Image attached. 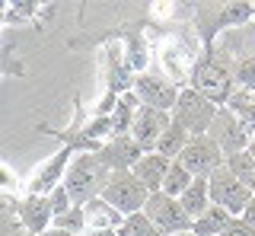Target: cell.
Returning <instances> with one entry per match:
<instances>
[{
    "instance_id": "cell-12",
    "label": "cell",
    "mask_w": 255,
    "mask_h": 236,
    "mask_svg": "<svg viewBox=\"0 0 255 236\" xmlns=\"http://www.w3.org/2000/svg\"><path fill=\"white\" fill-rule=\"evenodd\" d=\"M67 166H70V153H67V150H61L58 156H51V160H48L45 166L35 172V179H32V185H29L32 195H42V198H48V195H51L54 188L64 182Z\"/></svg>"
},
{
    "instance_id": "cell-23",
    "label": "cell",
    "mask_w": 255,
    "mask_h": 236,
    "mask_svg": "<svg viewBox=\"0 0 255 236\" xmlns=\"http://www.w3.org/2000/svg\"><path fill=\"white\" fill-rule=\"evenodd\" d=\"M48 208H51V214H54V220H58V217H64V214H67L70 208H77V204L70 201L67 188H64V185H58V188H54L51 195H48Z\"/></svg>"
},
{
    "instance_id": "cell-31",
    "label": "cell",
    "mask_w": 255,
    "mask_h": 236,
    "mask_svg": "<svg viewBox=\"0 0 255 236\" xmlns=\"http://www.w3.org/2000/svg\"><path fill=\"white\" fill-rule=\"evenodd\" d=\"M42 236H77V233H67V230H61V227H48Z\"/></svg>"
},
{
    "instance_id": "cell-22",
    "label": "cell",
    "mask_w": 255,
    "mask_h": 236,
    "mask_svg": "<svg viewBox=\"0 0 255 236\" xmlns=\"http://www.w3.org/2000/svg\"><path fill=\"white\" fill-rule=\"evenodd\" d=\"M118 236H163L156 230L153 224H150V217L143 214H131V217H125V224L118 227Z\"/></svg>"
},
{
    "instance_id": "cell-26",
    "label": "cell",
    "mask_w": 255,
    "mask_h": 236,
    "mask_svg": "<svg viewBox=\"0 0 255 236\" xmlns=\"http://www.w3.org/2000/svg\"><path fill=\"white\" fill-rule=\"evenodd\" d=\"M249 19V3H233L223 10V22H243Z\"/></svg>"
},
{
    "instance_id": "cell-8",
    "label": "cell",
    "mask_w": 255,
    "mask_h": 236,
    "mask_svg": "<svg viewBox=\"0 0 255 236\" xmlns=\"http://www.w3.org/2000/svg\"><path fill=\"white\" fill-rule=\"evenodd\" d=\"M207 137H211L227 156L249 150V144H252L249 134H246V124L239 121V118L230 112V109H220V112H217V118H214V124H211V131H207Z\"/></svg>"
},
{
    "instance_id": "cell-17",
    "label": "cell",
    "mask_w": 255,
    "mask_h": 236,
    "mask_svg": "<svg viewBox=\"0 0 255 236\" xmlns=\"http://www.w3.org/2000/svg\"><path fill=\"white\" fill-rule=\"evenodd\" d=\"M230 224H233V214L223 211V208H217V204H211L207 214L195 220L191 233H195V236H223V230H227Z\"/></svg>"
},
{
    "instance_id": "cell-19",
    "label": "cell",
    "mask_w": 255,
    "mask_h": 236,
    "mask_svg": "<svg viewBox=\"0 0 255 236\" xmlns=\"http://www.w3.org/2000/svg\"><path fill=\"white\" fill-rule=\"evenodd\" d=\"M159 61H163L166 67V80L169 83H182L185 80V54L175 42H166L163 48H159Z\"/></svg>"
},
{
    "instance_id": "cell-15",
    "label": "cell",
    "mask_w": 255,
    "mask_h": 236,
    "mask_svg": "<svg viewBox=\"0 0 255 236\" xmlns=\"http://www.w3.org/2000/svg\"><path fill=\"white\" fill-rule=\"evenodd\" d=\"M179 204H182V211H185L191 220L204 217L207 208H211V188H207V179H195V182L188 185V192L179 198Z\"/></svg>"
},
{
    "instance_id": "cell-14",
    "label": "cell",
    "mask_w": 255,
    "mask_h": 236,
    "mask_svg": "<svg viewBox=\"0 0 255 236\" xmlns=\"http://www.w3.org/2000/svg\"><path fill=\"white\" fill-rule=\"evenodd\" d=\"M175 160H166V156H159V153H143L140 160H137V166H134L131 172L140 179L143 185L150 188V192H163V182H166V172H169Z\"/></svg>"
},
{
    "instance_id": "cell-5",
    "label": "cell",
    "mask_w": 255,
    "mask_h": 236,
    "mask_svg": "<svg viewBox=\"0 0 255 236\" xmlns=\"http://www.w3.org/2000/svg\"><path fill=\"white\" fill-rule=\"evenodd\" d=\"M143 214L150 217V224H153L163 236L188 233L191 227H195V220H191L185 211H182V204L175 201V198H169V195H163V192L150 195V201H147V208H143Z\"/></svg>"
},
{
    "instance_id": "cell-4",
    "label": "cell",
    "mask_w": 255,
    "mask_h": 236,
    "mask_svg": "<svg viewBox=\"0 0 255 236\" xmlns=\"http://www.w3.org/2000/svg\"><path fill=\"white\" fill-rule=\"evenodd\" d=\"M207 188H211V204H217V208H223V211H230V214H243L246 211V204L252 201V188H246L239 179L233 176V172L227 169V163L214 172L211 179H207Z\"/></svg>"
},
{
    "instance_id": "cell-30",
    "label": "cell",
    "mask_w": 255,
    "mask_h": 236,
    "mask_svg": "<svg viewBox=\"0 0 255 236\" xmlns=\"http://www.w3.org/2000/svg\"><path fill=\"white\" fill-rule=\"evenodd\" d=\"M172 13V3H156L153 6V16H169Z\"/></svg>"
},
{
    "instance_id": "cell-27",
    "label": "cell",
    "mask_w": 255,
    "mask_h": 236,
    "mask_svg": "<svg viewBox=\"0 0 255 236\" xmlns=\"http://www.w3.org/2000/svg\"><path fill=\"white\" fill-rule=\"evenodd\" d=\"M223 236H255V230H252L249 224H246L243 217H239V220L233 217V224H230L227 230H223Z\"/></svg>"
},
{
    "instance_id": "cell-21",
    "label": "cell",
    "mask_w": 255,
    "mask_h": 236,
    "mask_svg": "<svg viewBox=\"0 0 255 236\" xmlns=\"http://www.w3.org/2000/svg\"><path fill=\"white\" fill-rule=\"evenodd\" d=\"M227 169L233 172V176H236L246 188H252V192H255V160L249 156V150L227 156Z\"/></svg>"
},
{
    "instance_id": "cell-6",
    "label": "cell",
    "mask_w": 255,
    "mask_h": 236,
    "mask_svg": "<svg viewBox=\"0 0 255 236\" xmlns=\"http://www.w3.org/2000/svg\"><path fill=\"white\" fill-rule=\"evenodd\" d=\"M179 163L185 166L195 179H211L223 163H227V153L214 144L211 137H191V144L182 150Z\"/></svg>"
},
{
    "instance_id": "cell-18",
    "label": "cell",
    "mask_w": 255,
    "mask_h": 236,
    "mask_svg": "<svg viewBox=\"0 0 255 236\" xmlns=\"http://www.w3.org/2000/svg\"><path fill=\"white\" fill-rule=\"evenodd\" d=\"M191 144V134L185 128H182V124H169V128L163 131V137H159V144H156V153L159 156H166V160H179L182 156V150H185V147Z\"/></svg>"
},
{
    "instance_id": "cell-20",
    "label": "cell",
    "mask_w": 255,
    "mask_h": 236,
    "mask_svg": "<svg viewBox=\"0 0 255 236\" xmlns=\"http://www.w3.org/2000/svg\"><path fill=\"white\" fill-rule=\"evenodd\" d=\"M191 182H195V176H191V172H188L185 166H182L179 160H175L172 166H169V172H166V182H163V195H169V198H175V201H179L182 195L188 192V185H191Z\"/></svg>"
},
{
    "instance_id": "cell-28",
    "label": "cell",
    "mask_w": 255,
    "mask_h": 236,
    "mask_svg": "<svg viewBox=\"0 0 255 236\" xmlns=\"http://www.w3.org/2000/svg\"><path fill=\"white\" fill-rule=\"evenodd\" d=\"M243 220H246V224H249L252 230H255V195H252V201L246 204V211H243Z\"/></svg>"
},
{
    "instance_id": "cell-1",
    "label": "cell",
    "mask_w": 255,
    "mask_h": 236,
    "mask_svg": "<svg viewBox=\"0 0 255 236\" xmlns=\"http://www.w3.org/2000/svg\"><path fill=\"white\" fill-rule=\"evenodd\" d=\"M112 179V169L102 163L99 153H77L74 160H70L67 166V176H64V188H67L70 201L77 204V208H83V204H90L93 198H99L102 192H106Z\"/></svg>"
},
{
    "instance_id": "cell-9",
    "label": "cell",
    "mask_w": 255,
    "mask_h": 236,
    "mask_svg": "<svg viewBox=\"0 0 255 236\" xmlns=\"http://www.w3.org/2000/svg\"><path fill=\"white\" fill-rule=\"evenodd\" d=\"M230 70L220 67L217 61H201V64L195 67V74H191V90L201 93L204 99L211 102H223L230 99Z\"/></svg>"
},
{
    "instance_id": "cell-33",
    "label": "cell",
    "mask_w": 255,
    "mask_h": 236,
    "mask_svg": "<svg viewBox=\"0 0 255 236\" xmlns=\"http://www.w3.org/2000/svg\"><path fill=\"white\" fill-rule=\"evenodd\" d=\"M249 156H252V160H255V140H252V144H249Z\"/></svg>"
},
{
    "instance_id": "cell-13",
    "label": "cell",
    "mask_w": 255,
    "mask_h": 236,
    "mask_svg": "<svg viewBox=\"0 0 255 236\" xmlns=\"http://www.w3.org/2000/svg\"><path fill=\"white\" fill-rule=\"evenodd\" d=\"M83 217H86V230H102V233H118V227L125 224V214H118L102 195L93 198L90 204H83Z\"/></svg>"
},
{
    "instance_id": "cell-10",
    "label": "cell",
    "mask_w": 255,
    "mask_h": 236,
    "mask_svg": "<svg viewBox=\"0 0 255 236\" xmlns=\"http://www.w3.org/2000/svg\"><path fill=\"white\" fill-rule=\"evenodd\" d=\"M179 93L175 83L163 80V77H153V74H140L134 80V96L140 99V106H150V109H163V112H172L175 102H179Z\"/></svg>"
},
{
    "instance_id": "cell-11",
    "label": "cell",
    "mask_w": 255,
    "mask_h": 236,
    "mask_svg": "<svg viewBox=\"0 0 255 236\" xmlns=\"http://www.w3.org/2000/svg\"><path fill=\"white\" fill-rule=\"evenodd\" d=\"M99 156H102V163H106L112 172H131L134 166H137V160L143 156V150L134 144V137L128 134V137H112V144Z\"/></svg>"
},
{
    "instance_id": "cell-29",
    "label": "cell",
    "mask_w": 255,
    "mask_h": 236,
    "mask_svg": "<svg viewBox=\"0 0 255 236\" xmlns=\"http://www.w3.org/2000/svg\"><path fill=\"white\" fill-rule=\"evenodd\" d=\"M0 188H13V176L6 166H0Z\"/></svg>"
},
{
    "instance_id": "cell-3",
    "label": "cell",
    "mask_w": 255,
    "mask_h": 236,
    "mask_svg": "<svg viewBox=\"0 0 255 236\" xmlns=\"http://www.w3.org/2000/svg\"><path fill=\"white\" fill-rule=\"evenodd\" d=\"M217 112H220V109L214 106L211 99H204L201 93L182 90V93H179V102H175V109H172V121L182 124L188 134H198V137H201L204 131H211V124H214V118H217Z\"/></svg>"
},
{
    "instance_id": "cell-24",
    "label": "cell",
    "mask_w": 255,
    "mask_h": 236,
    "mask_svg": "<svg viewBox=\"0 0 255 236\" xmlns=\"http://www.w3.org/2000/svg\"><path fill=\"white\" fill-rule=\"evenodd\" d=\"M54 227H61V230H67V233H80L86 227V217H83V208H70L64 217L54 220Z\"/></svg>"
},
{
    "instance_id": "cell-25",
    "label": "cell",
    "mask_w": 255,
    "mask_h": 236,
    "mask_svg": "<svg viewBox=\"0 0 255 236\" xmlns=\"http://www.w3.org/2000/svg\"><path fill=\"white\" fill-rule=\"evenodd\" d=\"M236 80L243 83L249 93H255V58H243L236 64Z\"/></svg>"
},
{
    "instance_id": "cell-2",
    "label": "cell",
    "mask_w": 255,
    "mask_h": 236,
    "mask_svg": "<svg viewBox=\"0 0 255 236\" xmlns=\"http://www.w3.org/2000/svg\"><path fill=\"white\" fill-rule=\"evenodd\" d=\"M150 195H153V192H150V188L143 185L134 172H112V179H109L106 192H102V198H106L118 214L131 217V214H140V211L147 208Z\"/></svg>"
},
{
    "instance_id": "cell-7",
    "label": "cell",
    "mask_w": 255,
    "mask_h": 236,
    "mask_svg": "<svg viewBox=\"0 0 255 236\" xmlns=\"http://www.w3.org/2000/svg\"><path fill=\"white\" fill-rule=\"evenodd\" d=\"M169 124H172V112L140 106L137 118H134V124H131V137L143 153H156V144H159V137H163V131L169 128Z\"/></svg>"
},
{
    "instance_id": "cell-16",
    "label": "cell",
    "mask_w": 255,
    "mask_h": 236,
    "mask_svg": "<svg viewBox=\"0 0 255 236\" xmlns=\"http://www.w3.org/2000/svg\"><path fill=\"white\" fill-rule=\"evenodd\" d=\"M51 220H54V214H51V208H48V198H42V195H32V198L22 204V224H26L32 233L42 236Z\"/></svg>"
},
{
    "instance_id": "cell-32",
    "label": "cell",
    "mask_w": 255,
    "mask_h": 236,
    "mask_svg": "<svg viewBox=\"0 0 255 236\" xmlns=\"http://www.w3.org/2000/svg\"><path fill=\"white\" fill-rule=\"evenodd\" d=\"M86 236H118V233H102V230H86Z\"/></svg>"
},
{
    "instance_id": "cell-34",
    "label": "cell",
    "mask_w": 255,
    "mask_h": 236,
    "mask_svg": "<svg viewBox=\"0 0 255 236\" xmlns=\"http://www.w3.org/2000/svg\"><path fill=\"white\" fill-rule=\"evenodd\" d=\"M175 236H195V233H191V230H188V233H175Z\"/></svg>"
}]
</instances>
